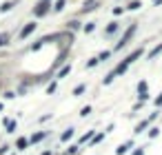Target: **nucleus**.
Here are the masks:
<instances>
[{"instance_id": "obj_20", "label": "nucleus", "mask_w": 162, "mask_h": 155, "mask_svg": "<svg viewBox=\"0 0 162 155\" xmlns=\"http://www.w3.org/2000/svg\"><path fill=\"white\" fill-rule=\"evenodd\" d=\"M64 7V0H58V2H56V11H60Z\"/></svg>"}, {"instance_id": "obj_23", "label": "nucleus", "mask_w": 162, "mask_h": 155, "mask_svg": "<svg viewBox=\"0 0 162 155\" xmlns=\"http://www.w3.org/2000/svg\"><path fill=\"white\" fill-rule=\"evenodd\" d=\"M133 155H142V148H138V151H135V153H133Z\"/></svg>"}, {"instance_id": "obj_5", "label": "nucleus", "mask_w": 162, "mask_h": 155, "mask_svg": "<svg viewBox=\"0 0 162 155\" xmlns=\"http://www.w3.org/2000/svg\"><path fill=\"white\" fill-rule=\"evenodd\" d=\"M153 118H155V113H153V115H151L149 120H144V122H140V124H138V128H135V133H142V131H144V128L149 126V122H151Z\"/></svg>"}, {"instance_id": "obj_13", "label": "nucleus", "mask_w": 162, "mask_h": 155, "mask_svg": "<svg viewBox=\"0 0 162 155\" xmlns=\"http://www.w3.org/2000/svg\"><path fill=\"white\" fill-rule=\"evenodd\" d=\"M11 7H13V2H5V5H3V7H0V11H9V9H11Z\"/></svg>"}, {"instance_id": "obj_9", "label": "nucleus", "mask_w": 162, "mask_h": 155, "mask_svg": "<svg viewBox=\"0 0 162 155\" xmlns=\"http://www.w3.org/2000/svg\"><path fill=\"white\" fill-rule=\"evenodd\" d=\"M109 56H111V53H109V51H102V53H100V56L96 58V62H102V60H107Z\"/></svg>"}, {"instance_id": "obj_15", "label": "nucleus", "mask_w": 162, "mask_h": 155, "mask_svg": "<svg viewBox=\"0 0 162 155\" xmlns=\"http://www.w3.org/2000/svg\"><path fill=\"white\" fill-rule=\"evenodd\" d=\"M69 27H71V29H80V22L78 20H71V22H69Z\"/></svg>"}, {"instance_id": "obj_12", "label": "nucleus", "mask_w": 162, "mask_h": 155, "mask_svg": "<svg viewBox=\"0 0 162 155\" xmlns=\"http://www.w3.org/2000/svg\"><path fill=\"white\" fill-rule=\"evenodd\" d=\"M7 42H9V36H5V33H3V36H0V47H5Z\"/></svg>"}, {"instance_id": "obj_19", "label": "nucleus", "mask_w": 162, "mask_h": 155, "mask_svg": "<svg viewBox=\"0 0 162 155\" xmlns=\"http://www.w3.org/2000/svg\"><path fill=\"white\" fill-rule=\"evenodd\" d=\"M113 31H118V24H115V22L111 24V27H109V29H107V33H113Z\"/></svg>"}, {"instance_id": "obj_4", "label": "nucleus", "mask_w": 162, "mask_h": 155, "mask_svg": "<svg viewBox=\"0 0 162 155\" xmlns=\"http://www.w3.org/2000/svg\"><path fill=\"white\" fill-rule=\"evenodd\" d=\"M33 29H36V22H31V24H27V27H25V29H22V31H20V38H22V40H25V38H27V36H29V33H31Z\"/></svg>"}, {"instance_id": "obj_17", "label": "nucleus", "mask_w": 162, "mask_h": 155, "mask_svg": "<svg viewBox=\"0 0 162 155\" xmlns=\"http://www.w3.org/2000/svg\"><path fill=\"white\" fill-rule=\"evenodd\" d=\"M89 113H91V107H84V109H82V111H80V115H82V118H87V115H89Z\"/></svg>"}, {"instance_id": "obj_6", "label": "nucleus", "mask_w": 162, "mask_h": 155, "mask_svg": "<svg viewBox=\"0 0 162 155\" xmlns=\"http://www.w3.org/2000/svg\"><path fill=\"white\" fill-rule=\"evenodd\" d=\"M129 148H133V142H124V144H122V146L118 148V155H124V153H127Z\"/></svg>"}, {"instance_id": "obj_7", "label": "nucleus", "mask_w": 162, "mask_h": 155, "mask_svg": "<svg viewBox=\"0 0 162 155\" xmlns=\"http://www.w3.org/2000/svg\"><path fill=\"white\" fill-rule=\"evenodd\" d=\"M27 144H29V140H25V138H20V140L16 142V146H18L20 151H25V148H27Z\"/></svg>"}, {"instance_id": "obj_18", "label": "nucleus", "mask_w": 162, "mask_h": 155, "mask_svg": "<svg viewBox=\"0 0 162 155\" xmlns=\"http://www.w3.org/2000/svg\"><path fill=\"white\" fill-rule=\"evenodd\" d=\"M42 138H44V133H36V135H33V138H31V142H40V140H42Z\"/></svg>"}, {"instance_id": "obj_2", "label": "nucleus", "mask_w": 162, "mask_h": 155, "mask_svg": "<svg viewBox=\"0 0 162 155\" xmlns=\"http://www.w3.org/2000/svg\"><path fill=\"white\" fill-rule=\"evenodd\" d=\"M49 11V2H47V0H40V2H38V7H36V16H44V13H47Z\"/></svg>"}, {"instance_id": "obj_16", "label": "nucleus", "mask_w": 162, "mask_h": 155, "mask_svg": "<svg viewBox=\"0 0 162 155\" xmlns=\"http://www.w3.org/2000/svg\"><path fill=\"white\" fill-rule=\"evenodd\" d=\"M73 93H76V95H80V93H84V84H80V87H76V89H73Z\"/></svg>"}, {"instance_id": "obj_14", "label": "nucleus", "mask_w": 162, "mask_h": 155, "mask_svg": "<svg viewBox=\"0 0 162 155\" xmlns=\"http://www.w3.org/2000/svg\"><path fill=\"white\" fill-rule=\"evenodd\" d=\"M69 71H71V67H64V69H62V71H60V73H58V78H64V75H67V73H69Z\"/></svg>"}, {"instance_id": "obj_3", "label": "nucleus", "mask_w": 162, "mask_h": 155, "mask_svg": "<svg viewBox=\"0 0 162 155\" xmlns=\"http://www.w3.org/2000/svg\"><path fill=\"white\" fill-rule=\"evenodd\" d=\"M138 93H140V100H147V98H149V95H147V82H144V80L138 84Z\"/></svg>"}, {"instance_id": "obj_8", "label": "nucleus", "mask_w": 162, "mask_h": 155, "mask_svg": "<svg viewBox=\"0 0 162 155\" xmlns=\"http://www.w3.org/2000/svg\"><path fill=\"white\" fill-rule=\"evenodd\" d=\"M127 9H129V11H135V9H140V0H133V2H129V5H127Z\"/></svg>"}, {"instance_id": "obj_11", "label": "nucleus", "mask_w": 162, "mask_h": 155, "mask_svg": "<svg viewBox=\"0 0 162 155\" xmlns=\"http://www.w3.org/2000/svg\"><path fill=\"white\" fill-rule=\"evenodd\" d=\"M160 51H162V44H160V47H155V49L151 51V53H149V58H155V56L160 53Z\"/></svg>"}, {"instance_id": "obj_21", "label": "nucleus", "mask_w": 162, "mask_h": 155, "mask_svg": "<svg viewBox=\"0 0 162 155\" xmlns=\"http://www.w3.org/2000/svg\"><path fill=\"white\" fill-rule=\"evenodd\" d=\"M7 128H9V131H13V128H16V122L11 120V122H7Z\"/></svg>"}, {"instance_id": "obj_1", "label": "nucleus", "mask_w": 162, "mask_h": 155, "mask_svg": "<svg viewBox=\"0 0 162 155\" xmlns=\"http://www.w3.org/2000/svg\"><path fill=\"white\" fill-rule=\"evenodd\" d=\"M133 33H135V24H131V27L127 29V33H124V36L120 38V42H118V44H115V49H122V47H124V44L129 42V38H131Z\"/></svg>"}, {"instance_id": "obj_22", "label": "nucleus", "mask_w": 162, "mask_h": 155, "mask_svg": "<svg viewBox=\"0 0 162 155\" xmlns=\"http://www.w3.org/2000/svg\"><path fill=\"white\" fill-rule=\"evenodd\" d=\"M155 104H158V107H160V104H162V93H160V98H158V100H155Z\"/></svg>"}, {"instance_id": "obj_10", "label": "nucleus", "mask_w": 162, "mask_h": 155, "mask_svg": "<svg viewBox=\"0 0 162 155\" xmlns=\"http://www.w3.org/2000/svg\"><path fill=\"white\" fill-rule=\"evenodd\" d=\"M73 135V128H67V131L62 133V140H69V138H71Z\"/></svg>"}]
</instances>
